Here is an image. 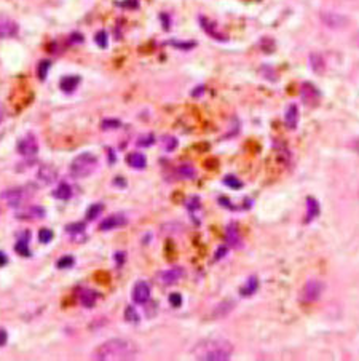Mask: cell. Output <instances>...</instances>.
I'll return each instance as SVG.
<instances>
[{"instance_id":"cell-1","label":"cell","mask_w":359,"mask_h":361,"mask_svg":"<svg viewBox=\"0 0 359 361\" xmlns=\"http://www.w3.org/2000/svg\"><path fill=\"white\" fill-rule=\"evenodd\" d=\"M138 355V345L128 339H110L95 349L91 358L96 361H126Z\"/></svg>"},{"instance_id":"cell-2","label":"cell","mask_w":359,"mask_h":361,"mask_svg":"<svg viewBox=\"0 0 359 361\" xmlns=\"http://www.w3.org/2000/svg\"><path fill=\"white\" fill-rule=\"evenodd\" d=\"M192 353L201 361H227L233 355V345L225 339H205L193 347Z\"/></svg>"},{"instance_id":"cell-3","label":"cell","mask_w":359,"mask_h":361,"mask_svg":"<svg viewBox=\"0 0 359 361\" xmlns=\"http://www.w3.org/2000/svg\"><path fill=\"white\" fill-rule=\"evenodd\" d=\"M98 168V158L90 154V152H83L78 157H75L70 163V175L72 178L82 179L93 175Z\"/></svg>"},{"instance_id":"cell-4","label":"cell","mask_w":359,"mask_h":361,"mask_svg":"<svg viewBox=\"0 0 359 361\" xmlns=\"http://www.w3.org/2000/svg\"><path fill=\"white\" fill-rule=\"evenodd\" d=\"M32 193L34 192L29 187H11L0 193V198H3L11 208H19L32 197Z\"/></svg>"},{"instance_id":"cell-5","label":"cell","mask_w":359,"mask_h":361,"mask_svg":"<svg viewBox=\"0 0 359 361\" xmlns=\"http://www.w3.org/2000/svg\"><path fill=\"white\" fill-rule=\"evenodd\" d=\"M184 275H185V272H184L182 267H172V269L158 272L156 273V281L163 286H171V285H176Z\"/></svg>"},{"instance_id":"cell-6","label":"cell","mask_w":359,"mask_h":361,"mask_svg":"<svg viewBox=\"0 0 359 361\" xmlns=\"http://www.w3.org/2000/svg\"><path fill=\"white\" fill-rule=\"evenodd\" d=\"M18 152L23 155V157H35V154L39 152V142H37V138H35L34 134H26L24 138H21L19 142H18Z\"/></svg>"},{"instance_id":"cell-7","label":"cell","mask_w":359,"mask_h":361,"mask_svg":"<svg viewBox=\"0 0 359 361\" xmlns=\"http://www.w3.org/2000/svg\"><path fill=\"white\" fill-rule=\"evenodd\" d=\"M321 21L327 26L329 29H342L348 24V19L340 13H334V11H322L319 14Z\"/></svg>"},{"instance_id":"cell-8","label":"cell","mask_w":359,"mask_h":361,"mask_svg":"<svg viewBox=\"0 0 359 361\" xmlns=\"http://www.w3.org/2000/svg\"><path fill=\"white\" fill-rule=\"evenodd\" d=\"M322 283L318 280H308L305 286H304V291H302V298L307 302H313V301H318L319 296L322 293Z\"/></svg>"},{"instance_id":"cell-9","label":"cell","mask_w":359,"mask_h":361,"mask_svg":"<svg viewBox=\"0 0 359 361\" xmlns=\"http://www.w3.org/2000/svg\"><path fill=\"white\" fill-rule=\"evenodd\" d=\"M133 301L136 304H147L150 299V286L146 283V281H138L133 288Z\"/></svg>"},{"instance_id":"cell-10","label":"cell","mask_w":359,"mask_h":361,"mask_svg":"<svg viewBox=\"0 0 359 361\" xmlns=\"http://www.w3.org/2000/svg\"><path fill=\"white\" fill-rule=\"evenodd\" d=\"M16 218L21 219V221L42 219V218H45V209H43L42 206H27V208H23V209H18Z\"/></svg>"},{"instance_id":"cell-11","label":"cell","mask_w":359,"mask_h":361,"mask_svg":"<svg viewBox=\"0 0 359 361\" xmlns=\"http://www.w3.org/2000/svg\"><path fill=\"white\" fill-rule=\"evenodd\" d=\"M57 179V170L51 165H42L37 171V180L42 185H50Z\"/></svg>"},{"instance_id":"cell-12","label":"cell","mask_w":359,"mask_h":361,"mask_svg":"<svg viewBox=\"0 0 359 361\" xmlns=\"http://www.w3.org/2000/svg\"><path fill=\"white\" fill-rule=\"evenodd\" d=\"M126 216L125 214H112L109 218H105L103 222H101L99 229L101 230H113V229H118V227H123L126 226Z\"/></svg>"},{"instance_id":"cell-13","label":"cell","mask_w":359,"mask_h":361,"mask_svg":"<svg viewBox=\"0 0 359 361\" xmlns=\"http://www.w3.org/2000/svg\"><path fill=\"white\" fill-rule=\"evenodd\" d=\"M126 162L129 167H133L136 170H144L146 168V165H147V158L144 154L141 152H133V154H129L126 157Z\"/></svg>"},{"instance_id":"cell-14","label":"cell","mask_w":359,"mask_h":361,"mask_svg":"<svg viewBox=\"0 0 359 361\" xmlns=\"http://www.w3.org/2000/svg\"><path fill=\"white\" fill-rule=\"evenodd\" d=\"M284 121H286V125L289 129H294L297 126V121H299V109H297V106L296 104H292L287 107V111H286V115H284Z\"/></svg>"},{"instance_id":"cell-15","label":"cell","mask_w":359,"mask_h":361,"mask_svg":"<svg viewBox=\"0 0 359 361\" xmlns=\"http://www.w3.org/2000/svg\"><path fill=\"white\" fill-rule=\"evenodd\" d=\"M82 82V78L78 77V75H69V77H64L62 80H61V90L62 91H66V93H72L74 91L78 83Z\"/></svg>"},{"instance_id":"cell-16","label":"cell","mask_w":359,"mask_h":361,"mask_svg":"<svg viewBox=\"0 0 359 361\" xmlns=\"http://www.w3.org/2000/svg\"><path fill=\"white\" fill-rule=\"evenodd\" d=\"M319 214V203L313 197L307 198V222H311Z\"/></svg>"},{"instance_id":"cell-17","label":"cell","mask_w":359,"mask_h":361,"mask_svg":"<svg viewBox=\"0 0 359 361\" xmlns=\"http://www.w3.org/2000/svg\"><path fill=\"white\" fill-rule=\"evenodd\" d=\"M53 197L57 198V200H62V201H66L72 197V189H70V185L66 184V182H61L59 185H57V189L53 190Z\"/></svg>"},{"instance_id":"cell-18","label":"cell","mask_w":359,"mask_h":361,"mask_svg":"<svg viewBox=\"0 0 359 361\" xmlns=\"http://www.w3.org/2000/svg\"><path fill=\"white\" fill-rule=\"evenodd\" d=\"M225 238H227L228 244H232L233 248H240V246H241V238H240V235H238V230H236L235 224H232V226H228Z\"/></svg>"},{"instance_id":"cell-19","label":"cell","mask_w":359,"mask_h":361,"mask_svg":"<svg viewBox=\"0 0 359 361\" xmlns=\"http://www.w3.org/2000/svg\"><path fill=\"white\" fill-rule=\"evenodd\" d=\"M27 243H29V234H24V235L21 237L19 240L16 241V244H14V249L18 251V254H19V256H23V257L31 256V251H29Z\"/></svg>"},{"instance_id":"cell-20","label":"cell","mask_w":359,"mask_h":361,"mask_svg":"<svg viewBox=\"0 0 359 361\" xmlns=\"http://www.w3.org/2000/svg\"><path fill=\"white\" fill-rule=\"evenodd\" d=\"M310 66H311V69L316 72V74H321V72H324V69H326L324 60H322V56L318 55V53H311L310 55Z\"/></svg>"},{"instance_id":"cell-21","label":"cell","mask_w":359,"mask_h":361,"mask_svg":"<svg viewBox=\"0 0 359 361\" xmlns=\"http://www.w3.org/2000/svg\"><path fill=\"white\" fill-rule=\"evenodd\" d=\"M96 299H98V294L95 291H90V290H85L80 293V302L82 305H85L86 308H90L96 304Z\"/></svg>"},{"instance_id":"cell-22","label":"cell","mask_w":359,"mask_h":361,"mask_svg":"<svg viewBox=\"0 0 359 361\" xmlns=\"http://www.w3.org/2000/svg\"><path fill=\"white\" fill-rule=\"evenodd\" d=\"M233 307H235V302L233 301H224V302H220V304L215 307V310H214V316L215 318H220V316H225L230 310H233Z\"/></svg>"},{"instance_id":"cell-23","label":"cell","mask_w":359,"mask_h":361,"mask_svg":"<svg viewBox=\"0 0 359 361\" xmlns=\"http://www.w3.org/2000/svg\"><path fill=\"white\" fill-rule=\"evenodd\" d=\"M104 211V205L103 203H95L88 208V211H86V219L88 221H95L98 216H101V213Z\"/></svg>"},{"instance_id":"cell-24","label":"cell","mask_w":359,"mask_h":361,"mask_svg":"<svg viewBox=\"0 0 359 361\" xmlns=\"http://www.w3.org/2000/svg\"><path fill=\"white\" fill-rule=\"evenodd\" d=\"M177 173L182 178H185V179H193V178H195V175H197L195 168H193L192 165H187V163L185 165H181V167H179V170H177Z\"/></svg>"},{"instance_id":"cell-25","label":"cell","mask_w":359,"mask_h":361,"mask_svg":"<svg viewBox=\"0 0 359 361\" xmlns=\"http://www.w3.org/2000/svg\"><path fill=\"white\" fill-rule=\"evenodd\" d=\"M50 67H51V62H50L48 60L45 61H40L39 62V67H37V74H39V78L43 82L47 78V74H48V70Z\"/></svg>"},{"instance_id":"cell-26","label":"cell","mask_w":359,"mask_h":361,"mask_svg":"<svg viewBox=\"0 0 359 361\" xmlns=\"http://www.w3.org/2000/svg\"><path fill=\"white\" fill-rule=\"evenodd\" d=\"M257 286H258L257 278H254V277H253V278H249L246 288H243V290H241V294H243V296H251L253 293L257 291Z\"/></svg>"},{"instance_id":"cell-27","label":"cell","mask_w":359,"mask_h":361,"mask_svg":"<svg viewBox=\"0 0 359 361\" xmlns=\"http://www.w3.org/2000/svg\"><path fill=\"white\" fill-rule=\"evenodd\" d=\"M83 230H85V224L83 222H74V224H69V226H66V232L70 234V235L83 234Z\"/></svg>"},{"instance_id":"cell-28","label":"cell","mask_w":359,"mask_h":361,"mask_svg":"<svg viewBox=\"0 0 359 361\" xmlns=\"http://www.w3.org/2000/svg\"><path fill=\"white\" fill-rule=\"evenodd\" d=\"M53 237H54V234H53V230H50V229H40V232H39V240L42 241V243H50L53 240Z\"/></svg>"},{"instance_id":"cell-29","label":"cell","mask_w":359,"mask_h":361,"mask_svg":"<svg viewBox=\"0 0 359 361\" xmlns=\"http://www.w3.org/2000/svg\"><path fill=\"white\" fill-rule=\"evenodd\" d=\"M74 264H75V259L72 256H62L56 265H57V269H69V267H72Z\"/></svg>"},{"instance_id":"cell-30","label":"cell","mask_w":359,"mask_h":361,"mask_svg":"<svg viewBox=\"0 0 359 361\" xmlns=\"http://www.w3.org/2000/svg\"><path fill=\"white\" fill-rule=\"evenodd\" d=\"M125 318H126V321L139 323V315L134 310V307H126V310H125Z\"/></svg>"},{"instance_id":"cell-31","label":"cell","mask_w":359,"mask_h":361,"mask_svg":"<svg viewBox=\"0 0 359 361\" xmlns=\"http://www.w3.org/2000/svg\"><path fill=\"white\" fill-rule=\"evenodd\" d=\"M155 142V136L154 134H146V136H141L139 141H138V146L139 147H149L152 146Z\"/></svg>"},{"instance_id":"cell-32","label":"cell","mask_w":359,"mask_h":361,"mask_svg":"<svg viewBox=\"0 0 359 361\" xmlns=\"http://www.w3.org/2000/svg\"><path fill=\"white\" fill-rule=\"evenodd\" d=\"M95 40H96V43H98V45H99L101 48H105V47H107V34H105L104 31H99V32L96 34Z\"/></svg>"},{"instance_id":"cell-33","label":"cell","mask_w":359,"mask_h":361,"mask_svg":"<svg viewBox=\"0 0 359 361\" xmlns=\"http://www.w3.org/2000/svg\"><path fill=\"white\" fill-rule=\"evenodd\" d=\"M120 121L118 120H104L103 123H101V126H103V129H117L120 128Z\"/></svg>"},{"instance_id":"cell-34","label":"cell","mask_w":359,"mask_h":361,"mask_svg":"<svg viewBox=\"0 0 359 361\" xmlns=\"http://www.w3.org/2000/svg\"><path fill=\"white\" fill-rule=\"evenodd\" d=\"M169 302H171V305H172V307H179V305L182 304V298H181V294H177V293L171 294V296H169Z\"/></svg>"},{"instance_id":"cell-35","label":"cell","mask_w":359,"mask_h":361,"mask_svg":"<svg viewBox=\"0 0 359 361\" xmlns=\"http://www.w3.org/2000/svg\"><path fill=\"white\" fill-rule=\"evenodd\" d=\"M225 184L228 187H233V189H240V187H241V182H240V180H236L233 176H227L225 178Z\"/></svg>"},{"instance_id":"cell-36","label":"cell","mask_w":359,"mask_h":361,"mask_svg":"<svg viewBox=\"0 0 359 361\" xmlns=\"http://www.w3.org/2000/svg\"><path fill=\"white\" fill-rule=\"evenodd\" d=\"M163 144H164V149L172 150V149L176 147V139L174 138H164L163 139Z\"/></svg>"},{"instance_id":"cell-37","label":"cell","mask_w":359,"mask_h":361,"mask_svg":"<svg viewBox=\"0 0 359 361\" xmlns=\"http://www.w3.org/2000/svg\"><path fill=\"white\" fill-rule=\"evenodd\" d=\"M6 341H8V334H6L5 329H0V347H3Z\"/></svg>"},{"instance_id":"cell-38","label":"cell","mask_w":359,"mask_h":361,"mask_svg":"<svg viewBox=\"0 0 359 361\" xmlns=\"http://www.w3.org/2000/svg\"><path fill=\"white\" fill-rule=\"evenodd\" d=\"M6 262H8V257H6V254L3 251H0V267L6 265Z\"/></svg>"},{"instance_id":"cell-39","label":"cell","mask_w":359,"mask_h":361,"mask_svg":"<svg viewBox=\"0 0 359 361\" xmlns=\"http://www.w3.org/2000/svg\"><path fill=\"white\" fill-rule=\"evenodd\" d=\"M355 45H356V47H359V32L355 35Z\"/></svg>"},{"instance_id":"cell-40","label":"cell","mask_w":359,"mask_h":361,"mask_svg":"<svg viewBox=\"0 0 359 361\" xmlns=\"http://www.w3.org/2000/svg\"><path fill=\"white\" fill-rule=\"evenodd\" d=\"M3 120V107H2V104H0V121Z\"/></svg>"},{"instance_id":"cell-41","label":"cell","mask_w":359,"mask_h":361,"mask_svg":"<svg viewBox=\"0 0 359 361\" xmlns=\"http://www.w3.org/2000/svg\"><path fill=\"white\" fill-rule=\"evenodd\" d=\"M0 37H2V34H0Z\"/></svg>"}]
</instances>
